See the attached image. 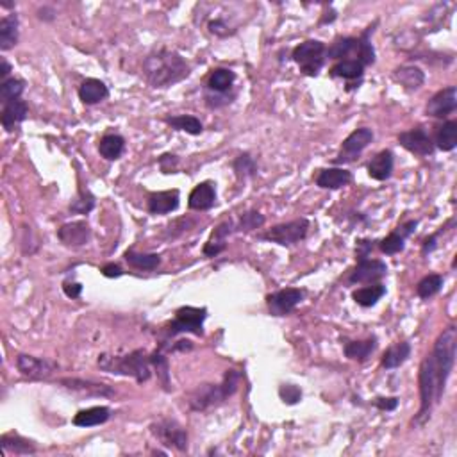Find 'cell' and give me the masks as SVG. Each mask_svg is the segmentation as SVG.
I'll return each instance as SVG.
<instances>
[{"instance_id": "ab89813d", "label": "cell", "mask_w": 457, "mask_h": 457, "mask_svg": "<svg viewBox=\"0 0 457 457\" xmlns=\"http://www.w3.org/2000/svg\"><path fill=\"white\" fill-rule=\"evenodd\" d=\"M234 172L236 175L240 177V179H247V177H252L256 175V172H258V164H256V159L252 158L250 154H241L236 158L234 161Z\"/></svg>"}, {"instance_id": "f546056e", "label": "cell", "mask_w": 457, "mask_h": 457, "mask_svg": "<svg viewBox=\"0 0 457 457\" xmlns=\"http://www.w3.org/2000/svg\"><path fill=\"white\" fill-rule=\"evenodd\" d=\"M365 73V64L359 63L358 59H343L336 63L331 69L332 77L345 79V81H358Z\"/></svg>"}, {"instance_id": "d590c367", "label": "cell", "mask_w": 457, "mask_h": 457, "mask_svg": "<svg viewBox=\"0 0 457 457\" xmlns=\"http://www.w3.org/2000/svg\"><path fill=\"white\" fill-rule=\"evenodd\" d=\"M352 54H356V59H358L359 38H340V40L332 43L331 49L327 50V58L341 59V61L345 58H350Z\"/></svg>"}, {"instance_id": "7a4b0ae2", "label": "cell", "mask_w": 457, "mask_h": 457, "mask_svg": "<svg viewBox=\"0 0 457 457\" xmlns=\"http://www.w3.org/2000/svg\"><path fill=\"white\" fill-rule=\"evenodd\" d=\"M143 75L152 88H170L190 75V64L173 50L159 49L143 61Z\"/></svg>"}, {"instance_id": "603a6c76", "label": "cell", "mask_w": 457, "mask_h": 457, "mask_svg": "<svg viewBox=\"0 0 457 457\" xmlns=\"http://www.w3.org/2000/svg\"><path fill=\"white\" fill-rule=\"evenodd\" d=\"M109 97V90L100 79H86L79 88V99L86 106L99 104Z\"/></svg>"}, {"instance_id": "ffe728a7", "label": "cell", "mask_w": 457, "mask_h": 457, "mask_svg": "<svg viewBox=\"0 0 457 457\" xmlns=\"http://www.w3.org/2000/svg\"><path fill=\"white\" fill-rule=\"evenodd\" d=\"M29 114V108L25 104V100L16 99L10 104H5L4 109H2V116H0V122H2V127H4L5 131L11 132L14 131V127H18L20 123L25 122V118Z\"/></svg>"}, {"instance_id": "1f68e13d", "label": "cell", "mask_w": 457, "mask_h": 457, "mask_svg": "<svg viewBox=\"0 0 457 457\" xmlns=\"http://www.w3.org/2000/svg\"><path fill=\"white\" fill-rule=\"evenodd\" d=\"M434 147H438L443 152H450L457 147V122L456 120H447L436 131Z\"/></svg>"}, {"instance_id": "3957f363", "label": "cell", "mask_w": 457, "mask_h": 457, "mask_svg": "<svg viewBox=\"0 0 457 457\" xmlns=\"http://www.w3.org/2000/svg\"><path fill=\"white\" fill-rule=\"evenodd\" d=\"M100 370L114 373V375H125L136 379L140 384L147 382L152 375L150 370V356L145 350H134L125 356H111V354H100L97 361Z\"/></svg>"}, {"instance_id": "7402d4cb", "label": "cell", "mask_w": 457, "mask_h": 457, "mask_svg": "<svg viewBox=\"0 0 457 457\" xmlns=\"http://www.w3.org/2000/svg\"><path fill=\"white\" fill-rule=\"evenodd\" d=\"M393 152L391 150H382L375 158L368 163V175L375 181H386L393 173Z\"/></svg>"}, {"instance_id": "b9f144b4", "label": "cell", "mask_w": 457, "mask_h": 457, "mask_svg": "<svg viewBox=\"0 0 457 457\" xmlns=\"http://www.w3.org/2000/svg\"><path fill=\"white\" fill-rule=\"evenodd\" d=\"M93 208H95V197L84 190L79 191L77 199L70 204V211L77 214H88Z\"/></svg>"}, {"instance_id": "bcb514c9", "label": "cell", "mask_w": 457, "mask_h": 457, "mask_svg": "<svg viewBox=\"0 0 457 457\" xmlns=\"http://www.w3.org/2000/svg\"><path fill=\"white\" fill-rule=\"evenodd\" d=\"M63 291L64 295L69 297V299H79L82 293V284L81 282H72V281H66L63 284Z\"/></svg>"}, {"instance_id": "db71d44e", "label": "cell", "mask_w": 457, "mask_h": 457, "mask_svg": "<svg viewBox=\"0 0 457 457\" xmlns=\"http://www.w3.org/2000/svg\"><path fill=\"white\" fill-rule=\"evenodd\" d=\"M0 63H2V69H0V79H2V81H5V77H8V75L11 73V64L8 63V59H5V58L0 59Z\"/></svg>"}, {"instance_id": "f1b7e54d", "label": "cell", "mask_w": 457, "mask_h": 457, "mask_svg": "<svg viewBox=\"0 0 457 457\" xmlns=\"http://www.w3.org/2000/svg\"><path fill=\"white\" fill-rule=\"evenodd\" d=\"M409 356H411V345L408 341H400V343L389 347L388 350L382 356V367L386 370H393V368H399L400 365L408 361Z\"/></svg>"}, {"instance_id": "74e56055", "label": "cell", "mask_w": 457, "mask_h": 457, "mask_svg": "<svg viewBox=\"0 0 457 457\" xmlns=\"http://www.w3.org/2000/svg\"><path fill=\"white\" fill-rule=\"evenodd\" d=\"M25 90V81L22 79H5V81L0 82V100H2V104H10L13 100L20 99Z\"/></svg>"}, {"instance_id": "681fc988", "label": "cell", "mask_w": 457, "mask_h": 457, "mask_svg": "<svg viewBox=\"0 0 457 457\" xmlns=\"http://www.w3.org/2000/svg\"><path fill=\"white\" fill-rule=\"evenodd\" d=\"M209 31L217 34V36H229L231 31L227 27V23L223 20H213V22H209Z\"/></svg>"}, {"instance_id": "5bb4252c", "label": "cell", "mask_w": 457, "mask_h": 457, "mask_svg": "<svg viewBox=\"0 0 457 457\" xmlns=\"http://www.w3.org/2000/svg\"><path fill=\"white\" fill-rule=\"evenodd\" d=\"M457 109V90L456 86H448L438 91L427 104V114L432 118H447Z\"/></svg>"}, {"instance_id": "30bf717a", "label": "cell", "mask_w": 457, "mask_h": 457, "mask_svg": "<svg viewBox=\"0 0 457 457\" xmlns=\"http://www.w3.org/2000/svg\"><path fill=\"white\" fill-rule=\"evenodd\" d=\"M302 300L304 291L299 290V288H286V290L275 291V293L267 297L268 309H270L273 317H286V314H290Z\"/></svg>"}, {"instance_id": "7bdbcfd3", "label": "cell", "mask_w": 457, "mask_h": 457, "mask_svg": "<svg viewBox=\"0 0 457 457\" xmlns=\"http://www.w3.org/2000/svg\"><path fill=\"white\" fill-rule=\"evenodd\" d=\"M264 223V217L261 213H258V211H247V213L241 214V220H240V231H254V229H258V227H261Z\"/></svg>"}, {"instance_id": "d6986e66", "label": "cell", "mask_w": 457, "mask_h": 457, "mask_svg": "<svg viewBox=\"0 0 457 457\" xmlns=\"http://www.w3.org/2000/svg\"><path fill=\"white\" fill-rule=\"evenodd\" d=\"M179 199H181V195L177 190L159 191V193L150 195L147 208H149L150 214L172 213V211L179 208Z\"/></svg>"}, {"instance_id": "52a82bcc", "label": "cell", "mask_w": 457, "mask_h": 457, "mask_svg": "<svg viewBox=\"0 0 457 457\" xmlns=\"http://www.w3.org/2000/svg\"><path fill=\"white\" fill-rule=\"evenodd\" d=\"M309 231V220L308 218H299V220H291V222L279 223V225L272 227L267 234L259 236L261 240H268L272 243L282 245V247H288V245L299 243L300 240H304L308 236Z\"/></svg>"}, {"instance_id": "9c48e42d", "label": "cell", "mask_w": 457, "mask_h": 457, "mask_svg": "<svg viewBox=\"0 0 457 457\" xmlns=\"http://www.w3.org/2000/svg\"><path fill=\"white\" fill-rule=\"evenodd\" d=\"M152 434L164 445V447H173L179 452H184L188 448V434L184 427L177 423L175 420H159L150 425Z\"/></svg>"}, {"instance_id": "ac0fdd59", "label": "cell", "mask_w": 457, "mask_h": 457, "mask_svg": "<svg viewBox=\"0 0 457 457\" xmlns=\"http://www.w3.org/2000/svg\"><path fill=\"white\" fill-rule=\"evenodd\" d=\"M214 202H217V190L211 181L195 186L193 191L190 193V199H188V204L195 211H208L213 208Z\"/></svg>"}, {"instance_id": "60d3db41", "label": "cell", "mask_w": 457, "mask_h": 457, "mask_svg": "<svg viewBox=\"0 0 457 457\" xmlns=\"http://www.w3.org/2000/svg\"><path fill=\"white\" fill-rule=\"evenodd\" d=\"M150 365L156 368L161 384H163V388L168 391V389H170V368H168V359L164 358L161 352H154L150 354Z\"/></svg>"}, {"instance_id": "f6af8a7d", "label": "cell", "mask_w": 457, "mask_h": 457, "mask_svg": "<svg viewBox=\"0 0 457 457\" xmlns=\"http://www.w3.org/2000/svg\"><path fill=\"white\" fill-rule=\"evenodd\" d=\"M225 241H211L209 240L204 247V254L208 258H217L218 254L225 250Z\"/></svg>"}, {"instance_id": "e575fe53", "label": "cell", "mask_w": 457, "mask_h": 457, "mask_svg": "<svg viewBox=\"0 0 457 457\" xmlns=\"http://www.w3.org/2000/svg\"><path fill=\"white\" fill-rule=\"evenodd\" d=\"M123 258L132 268L147 270V272L156 270L161 264V256H158V254H141L136 252V250H127Z\"/></svg>"}, {"instance_id": "44dd1931", "label": "cell", "mask_w": 457, "mask_h": 457, "mask_svg": "<svg viewBox=\"0 0 457 457\" xmlns=\"http://www.w3.org/2000/svg\"><path fill=\"white\" fill-rule=\"evenodd\" d=\"M352 182V173L345 168H325L317 177V186L323 190H340Z\"/></svg>"}, {"instance_id": "8d00e7d4", "label": "cell", "mask_w": 457, "mask_h": 457, "mask_svg": "<svg viewBox=\"0 0 457 457\" xmlns=\"http://www.w3.org/2000/svg\"><path fill=\"white\" fill-rule=\"evenodd\" d=\"M375 338H368L365 341H349L345 345V356L352 361H367L370 358V354L375 350Z\"/></svg>"}, {"instance_id": "816d5d0a", "label": "cell", "mask_w": 457, "mask_h": 457, "mask_svg": "<svg viewBox=\"0 0 457 457\" xmlns=\"http://www.w3.org/2000/svg\"><path fill=\"white\" fill-rule=\"evenodd\" d=\"M102 275L108 277V279H114V277H120L123 273V270L120 268V264H114V263H109L106 264V267H102Z\"/></svg>"}, {"instance_id": "ee69618b", "label": "cell", "mask_w": 457, "mask_h": 457, "mask_svg": "<svg viewBox=\"0 0 457 457\" xmlns=\"http://www.w3.org/2000/svg\"><path fill=\"white\" fill-rule=\"evenodd\" d=\"M279 397L284 404L288 406H295V404H299L302 400V391H300L299 386L295 384H282L279 388Z\"/></svg>"}, {"instance_id": "f35d334b", "label": "cell", "mask_w": 457, "mask_h": 457, "mask_svg": "<svg viewBox=\"0 0 457 457\" xmlns=\"http://www.w3.org/2000/svg\"><path fill=\"white\" fill-rule=\"evenodd\" d=\"M441 288H443V277L438 275V273H430L418 282L417 293L420 299H430V297L438 295Z\"/></svg>"}, {"instance_id": "4316f807", "label": "cell", "mask_w": 457, "mask_h": 457, "mask_svg": "<svg viewBox=\"0 0 457 457\" xmlns=\"http://www.w3.org/2000/svg\"><path fill=\"white\" fill-rule=\"evenodd\" d=\"M236 73L229 69H217L208 79V90L217 95H225L234 86Z\"/></svg>"}, {"instance_id": "836d02e7", "label": "cell", "mask_w": 457, "mask_h": 457, "mask_svg": "<svg viewBox=\"0 0 457 457\" xmlns=\"http://www.w3.org/2000/svg\"><path fill=\"white\" fill-rule=\"evenodd\" d=\"M164 122L170 127H173L175 131L188 132L191 136H199L204 131V125L199 118L191 116V114H179V116H168Z\"/></svg>"}, {"instance_id": "ba28073f", "label": "cell", "mask_w": 457, "mask_h": 457, "mask_svg": "<svg viewBox=\"0 0 457 457\" xmlns=\"http://www.w3.org/2000/svg\"><path fill=\"white\" fill-rule=\"evenodd\" d=\"M371 141H373V131L371 129H368V127L356 129L341 143L340 154L334 159V163H352L362 154V150L367 149Z\"/></svg>"}, {"instance_id": "f5cc1de1", "label": "cell", "mask_w": 457, "mask_h": 457, "mask_svg": "<svg viewBox=\"0 0 457 457\" xmlns=\"http://www.w3.org/2000/svg\"><path fill=\"white\" fill-rule=\"evenodd\" d=\"M439 234H441V231H439L438 234L429 236V238H427V240L423 241V249H421V254H423V256H427V254H430V252H432V250L436 249V247H438V238H439Z\"/></svg>"}, {"instance_id": "d6a6232c", "label": "cell", "mask_w": 457, "mask_h": 457, "mask_svg": "<svg viewBox=\"0 0 457 457\" xmlns=\"http://www.w3.org/2000/svg\"><path fill=\"white\" fill-rule=\"evenodd\" d=\"M384 295H386V286L377 282V284L365 286V288L356 290L352 293V299L356 300V304H359L361 308H371V306H375Z\"/></svg>"}, {"instance_id": "c3c4849f", "label": "cell", "mask_w": 457, "mask_h": 457, "mask_svg": "<svg viewBox=\"0 0 457 457\" xmlns=\"http://www.w3.org/2000/svg\"><path fill=\"white\" fill-rule=\"evenodd\" d=\"M159 166H161L164 173H172L177 166V156L164 154L163 158L159 159Z\"/></svg>"}, {"instance_id": "2e32d148", "label": "cell", "mask_w": 457, "mask_h": 457, "mask_svg": "<svg viewBox=\"0 0 457 457\" xmlns=\"http://www.w3.org/2000/svg\"><path fill=\"white\" fill-rule=\"evenodd\" d=\"M59 384L63 388L70 389L73 393L86 395V397H113L114 389L108 384H100V382H93V380L84 379H61Z\"/></svg>"}, {"instance_id": "6da1fadb", "label": "cell", "mask_w": 457, "mask_h": 457, "mask_svg": "<svg viewBox=\"0 0 457 457\" xmlns=\"http://www.w3.org/2000/svg\"><path fill=\"white\" fill-rule=\"evenodd\" d=\"M457 331L450 325L438 336L432 352L421 361L420 367V411L415 420L417 425L425 423L432 409L441 402L445 386L456 365Z\"/></svg>"}, {"instance_id": "f907efd6", "label": "cell", "mask_w": 457, "mask_h": 457, "mask_svg": "<svg viewBox=\"0 0 457 457\" xmlns=\"http://www.w3.org/2000/svg\"><path fill=\"white\" fill-rule=\"evenodd\" d=\"M375 406L380 411H393L399 406V399L397 397H391V399H377Z\"/></svg>"}, {"instance_id": "4dcf8cb0", "label": "cell", "mask_w": 457, "mask_h": 457, "mask_svg": "<svg viewBox=\"0 0 457 457\" xmlns=\"http://www.w3.org/2000/svg\"><path fill=\"white\" fill-rule=\"evenodd\" d=\"M125 150V140L120 134H106L99 143L100 156L108 161H116Z\"/></svg>"}, {"instance_id": "e0dca14e", "label": "cell", "mask_w": 457, "mask_h": 457, "mask_svg": "<svg viewBox=\"0 0 457 457\" xmlns=\"http://www.w3.org/2000/svg\"><path fill=\"white\" fill-rule=\"evenodd\" d=\"M417 225H418L417 220H409V222H406L404 225H400L397 231H393L388 236V238H384V240L380 241V245H379L380 250H382L384 254H388V256H393V254L402 252L404 247H406V238L415 232Z\"/></svg>"}, {"instance_id": "83f0119b", "label": "cell", "mask_w": 457, "mask_h": 457, "mask_svg": "<svg viewBox=\"0 0 457 457\" xmlns=\"http://www.w3.org/2000/svg\"><path fill=\"white\" fill-rule=\"evenodd\" d=\"M0 447L5 454H14V456H27V454L36 452V447L29 439L18 434H4L0 438Z\"/></svg>"}, {"instance_id": "484cf974", "label": "cell", "mask_w": 457, "mask_h": 457, "mask_svg": "<svg viewBox=\"0 0 457 457\" xmlns=\"http://www.w3.org/2000/svg\"><path fill=\"white\" fill-rule=\"evenodd\" d=\"M111 417V411L104 406H99V408H90V409H82L79 411L75 417H73V425L77 427H95L102 425Z\"/></svg>"}, {"instance_id": "cb8c5ba5", "label": "cell", "mask_w": 457, "mask_h": 457, "mask_svg": "<svg viewBox=\"0 0 457 457\" xmlns=\"http://www.w3.org/2000/svg\"><path fill=\"white\" fill-rule=\"evenodd\" d=\"M391 77H393L395 82H399L400 86H404L409 91L418 90V88L425 82V73L421 72V69H418V66H411V64H406V66L397 69Z\"/></svg>"}, {"instance_id": "11a10c76", "label": "cell", "mask_w": 457, "mask_h": 457, "mask_svg": "<svg viewBox=\"0 0 457 457\" xmlns=\"http://www.w3.org/2000/svg\"><path fill=\"white\" fill-rule=\"evenodd\" d=\"M191 349H193V345H191V341H188V340L177 341V345H175V350H191Z\"/></svg>"}, {"instance_id": "277c9868", "label": "cell", "mask_w": 457, "mask_h": 457, "mask_svg": "<svg viewBox=\"0 0 457 457\" xmlns=\"http://www.w3.org/2000/svg\"><path fill=\"white\" fill-rule=\"evenodd\" d=\"M240 371L227 370L222 384H202L190 395V408L193 411H208V409L222 406L229 397L236 393L240 386Z\"/></svg>"}, {"instance_id": "7c38bea8", "label": "cell", "mask_w": 457, "mask_h": 457, "mask_svg": "<svg viewBox=\"0 0 457 457\" xmlns=\"http://www.w3.org/2000/svg\"><path fill=\"white\" fill-rule=\"evenodd\" d=\"M16 368L22 373L23 377H29V379H49L55 370H58V365L49 359H40L34 358V356H27V354H20L16 358Z\"/></svg>"}, {"instance_id": "5b68a950", "label": "cell", "mask_w": 457, "mask_h": 457, "mask_svg": "<svg viewBox=\"0 0 457 457\" xmlns=\"http://www.w3.org/2000/svg\"><path fill=\"white\" fill-rule=\"evenodd\" d=\"M291 58H293L295 63L299 64L300 72L304 75L317 77L320 70L323 69V63H325L327 49L321 41L308 40L300 43L299 47H295Z\"/></svg>"}, {"instance_id": "8fae6325", "label": "cell", "mask_w": 457, "mask_h": 457, "mask_svg": "<svg viewBox=\"0 0 457 457\" xmlns=\"http://www.w3.org/2000/svg\"><path fill=\"white\" fill-rule=\"evenodd\" d=\"M386 273H388V267L379 259H359L358 267L350 273L349 281L354 284H375L380 279H384Z\"/></svg>"}, {"instance_id": "9a60e30c", "label": "cell", "mask_w": 457, "mask_h": 457, "mask_svg": "<svg viewBox=\"0 0 457 457\" xmlns=\"http://www.w3.org/2000/svg\"><path fill=\"white\" fill-rule=\"evenodd\" d=\"M58 238L61 240V243H64L66 247H82L86 245L91 238V227L90 223L84 222V220H77V222H70L61 225V229L58 231Z\"/></svg>"}, {"instance_id": "8992f818", "label": "cell", "mask_w": 457, "mask_h": 457, "mask_svg": "<svg viewBox=\"0 0 457 457\" xmlns=\"http://www.w3.org/2000/svg\"><path fill=\"white\" fill-rule=\"evenodd\" d=\"M208 318V309L206 308H191V306H184V308L177 309L175 320L166 327L168 336H177L182 332H191L195 336H202L204 331V320Z\"/></svg>"}, {"instance_id": "7dc6e473", "label": "cell", "mask_w": 457, "mask_h": 457, "mask_svg": "<svg viewBox=\"0 0 457 457\" xmlns=\"http://www.w3.org/2000/svg\"><path fill=\"white\" fill-rule=\"evenodd\" d=\"M371 250H373V241L359 240L358 247H356V256H358V259H367Z\"/></svg>"}, {"instance_id": "4fadbf2b", "label": "cell", "mask_w": 457, "mask_h": 457, "mask_svg": "<svg viewBox=\"0 0 457 457\" xmlns=\"http://www.w3.org/2000/svg\"><path fill=\"white\" fill-rule=\"evenodd\" d=\"M399 143L406 150L418 156H432L434 152V141L429 136V132L423 127H417L411 131L400 132Z\"/></svg>"}, {"instance_id": "d4e9b609", "label": "cell", "mask_w": 457, "mask_h": 457, "mask_svg": "<svg viewBox=\"0 0 457 457\" xmlns=\"http://www.w3.org/2000/svg\"><path fill=\"white\" fill-rule=\"evenodd\" d=\"M18 16L14 13L8 14L0 20V49L10 50L18 43Z\"/></svg>"}]
</instances>
